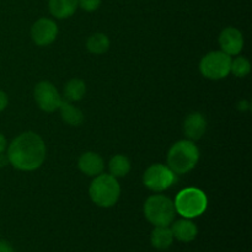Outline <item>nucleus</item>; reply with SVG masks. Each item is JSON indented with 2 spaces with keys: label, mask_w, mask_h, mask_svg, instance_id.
Segmentation results:
<instances>
[{
  "label": "nucleus",
  "mask_w": 252,
  "mask_h": 252,
  "mask_svg": "<svg viewBox=\"0 0 252 252\" xmlns=\"http://www.w3.org/2000/svg\"><path fill=\"white\" fill-rule=\"evenodd\" d=\"M101 5V0H78V6L88 12H93L97 10Z\"/></svg>",
  "instance_id": "21"
},
{
  "label": "nucleus",
  "mask_w": 252,
  "mask_h": 252,
  "mask_svg": "<svg viewBox=\"0 0 252 252\" xmlns=\"http://www.w3.org/2000/svg\"><path fill=\"white\" fill-rule=\"evenodd\" d=\"M33 96L38 107L44 112H54L62 102L58 90L49 81H39L34 86Z\"/></svg>",
  "instance_id": "8"
},
{
  "label": "nucleus",
  "mask_w": 252,
  "mask_h": 252,
  "mask_svg": "<svg viewBox=\"0 0 252 252\" xmlns=\"http://www.w3.org/2000/svg\"><path fill=\"white\" fill-rule=\"evenodd\" d=\"M5 149H6V139H5L4 135L0 133V155L4 153Z\"/></svg>",
  "instance_id": "24"
},
{
  "label": "nucleus",
  "mask_w": 252,
  "mask_h": 252,
  "mask_svg": "<svg viewBox=\"0 0 252 252\" xmlns=\"http://www.w3.org/2000/svg\"><path fill=\"white\" fill-rule=\"evenodd\" d=\"M144 216L154 226H169L176 216L174 202L162 194L150 196L144 203Z\"/></svg>",
  "instance_id": "5"
},
{
  "label": "nucleus",
  "mask_w": 252,
  "mask_h": 252,
  "mask_svg": "<svg viewBox=\"0 0 252 252\" xmlns=\"http://www.w3.org/2000/svg\"><path fill=\"white\" fill-rule=\"evenodd\" d=\"M207 129V121L204 116L199 112L189 113L184 123L185 135L189 140H199L204 135Z\"/></svg>",
  "instance_id": "11"
},
{
  "label": "nucleus",
  "mask_w": 252,
  "mask_h": 252,
  "mask_svg": "<svg viewBox=\"0 0 252 252\" xmlns=\"http://www.w3.org/2000/svg\"><path fill=\"white\" fill-rule=\"evenodd\" d=\"M58 36V26L56 22L47 17L37 20L31 29L32 41L39 47L49 46Z\"/></svg>",
  "instance_id": "9"
},
{
  "label": "nucleus",
  "mask_w": 252,
  "mask_h": 252,
  "mask_svg": "<svg viewBox=\"0 0 252 252\" xmlns=\"http://www.w3.org/2000/svg\"><path fill=\"white\" fill-rule=\"evenodd\" d=\"M175 211L184 218L192 219L202 216L208 207V199L202 189L189 187L179 192L174 202Z\"/></svg>",
  "instance_id": "4"
},
{
  "label": "nucleus",
  "mask_w": 252,
  "mask_h": 252,
  "mask_svg": "<svg viewBox=\"0 0 252 252\" xmlns=\"http://www.w3.org/2000/svg\"><path fill=\"white\" fill-rule=\"evenodd\" d=\"M110 175L113 177H125L130 171V161L126 155H115L108 164Z\"/></svg>",
  "instance_id": "18"
},
{
  "label": "nucleus",
  "mask_w": 252,
  "mask_h": 252,
  "mask_svg": "<svg viewBox=\"0 0 252 252\" xmlns=\"http://www.w3.org/2000/svg\"><path fill=\"white\" fill-rule=\"evenodd\" d=\"M9 100H7V95L2 90H0V112L6 108Z\"/></svg>",
  "instance_id": "22"
},
{
  "label": "nucleus",
  "mask_w": 252,
  "mask_h": 252,
  "mask_svg": "<svg viewBox=\"0 0 252 252\" xmlns=\"http://www.w3.org/2000/svg\"><path fill=\"white\" fill-rule=\"evenodd\" d=\"M49 11L57 19H68L75 14L78 0H49Z\"/></svg>",
  "instance_id": "14"
},
{
  "label": "nucleus",
  "mask_w": 252,
  "mask_h": 252,
  "mask_svg": "<svg viewBox=\"0 0 252 252\" xmlns=\"http://www.w3.org/2000/svg\"><path fill=\"white\" fill-rule=\"evenodd\" d=\"M86 48L94 54H103L110 48V39L105 33H94L86 41Z\"/></svg>",
  "instance_id": "19"
},
{
  "label": "nucleus",
  "mask_w": 252,
  "mask_h": 252,
  "mask_svg": "<svg viewBox=\"0 0 252 252\" xmlns=\"http://www.w3.org/2000/svg\"><path fill=\"white\" fill-rule=\"evenodd\" d=\"M170 229H171L174 239L181 243H191L197 238V234H198V228L196 224L187 218L176 220Z\"/></svg>",
  "instance_id": "13"
},
{
  "label": "nucleus",
  "mask_w": 252,
  "mask_h": 252,
  "mask_svg": "<svg viewBox=\"0 0 252 252\" xmlns=\"http://www.w3.org/2000/svg\"><path fill=\"white\" fill-rule=\"evenodd\" d=\"M219 44H220L221 52L228 56H236L243 51V33L235 27H226L219 36Z\"/></svg>",
  "instance_id": "10"
},
{
  "label": "nucleus",
  "mask_w": 252,
  "mask_h": 252,
  "mask_svg": "<svg viewBox=\"0 0 252 252\" xmlns=\"http://www.w3.org/2000/svg\"><path fill=\"white\" fill-rule=\"evenodd\" d=\"M86 93L85 81L81 79H71L64 86V97L69 102H76L84 97Z\"/></svg>",
  "instance_id": "17"
},
{
  "label": "nucleus",
  "mask_w": 252,
  "mask_h": 252,
  "mask_svg": "<svg viewBox=\"0 0 252 252\" xmlns=\"http://www.w3.org/2000/svg\"><path fill=\"white\" fill-rule=\"evenodd\" d=\"M0 252H15L14 248L7 241H0Z\"/></svg>",
  "instance_id": "23"
},
{
  "label": "nucleus",
  "mask_w": 252,
  "mask_h": 252,
  "mask_svg": "<svg viewBox=\"0 0 252 252\" xmlns=\"http://www.w3.org/2000/svg\"><path fill=\"white\" fill-rule=\"evenodd\" d=\"M59 110H61V116L63 121L69 126L78 127L84 122L83 112L78 107L71 105L69 101H62L59 105Z\"/></svg>",
  "instance_id": "16"
},
{
  "label": "nucleus",
  "mask_w": 252,
  "mask_h": 252,
  "mask_svg": "<svg viewBox=\"0 0 252 252\" xmlns=\"http://www.w3.org/2000/svg\"><path fill=\"white\" fill-rule=\"evenodd\" d=\"M231 57L221 51L209 52L201 59L199 71L202 75L211 80L224 79L230 74Z\"/></svg>",
  "instance_id": "6"
},
{
  "label": "nucleus",
  "mask_w": 252,
  "mask_h": 252,
  "mask_svg": "<svg viewBox=\"0 0 252 252\" xmlns=\"http://www.w3.org/2000/svg\"><path fill=\"white\" fill-rule=\"evenodd\" d=\"M90 198L101 208H110L117 203L121 194V186L112 175L100 174L95 176L89 189Z\"/></svg>",
  "instance_id": "3"
},
{
  "label": "nucleus",
  "mask_w": 252,
  "mask_h": 252,
  "mask_svg": "<svg viewBox=\"0 0 252 252\" xmlns=\"http://www.w3.org/2000/svg\"><path fill=\"white\" fill-rule=\"evenodd\" d=\"M199 160V150L192 140H179L167 153V166L177 175L191 171Z\"/></svg>",
  "instance_id": "2"
},
{
  "label": "nucleus",
  "mask_w": 252,
  "mask_h": 252,
  "mask_svg": "<svg viewBox=\"0 0 252 252\" xmlns=\"http://www.w3.org/2000/svg\"><path fill=\"white\" fill-rule=\"evenodd\" d=\"M46 159V144L37 133L25 132L15 138L7 148V160L21 171H33Z\"/></svg>",
  "instance_id": "1"
},
{
  "label": "nucleus",
  "mask_w": 252,
  "mask_h": 252,
  "mask_svg": "<svg viewBox=\"0 0 252 252\" xmlns=\"http://www.w3.org/2000/svg\"><path fill=\"white\" fill-rule=\"evenodd\" d=\"M78 166L83 174L88 176H97L102 174L105 164H103L102 158L97 153L88 152L81 155L78 161Z\"/></svg>",
  "instance_id": "12"
},
{
  "label": "nucleus",
  "mask_w": 252,
  "mask_h": 252,
  "mask_svg": "<svg viewBox=\"0 0 252 252\" xmlns=\"http://www.w3.org/2000/svg\"><path fill=\"white\" fill-rule=\"evenodd\" d=\"M250 70V62L246 58H244V57H238V58H235L234 61L231 59L230 73H233L235 76H238V78H245L246 75H249Z\"/></svg>",
  "instance_id": "20"
},
{
  "label": "nucleus",
  "mask_w": 252,
  "mask_h": 252,
  "mask_svg": "<svg viewBox=\"0 0 252 252\" xmlns=\"http://www.w3.org/2000/svg\"><path fill=\"white\" fill-rule=\"evenodd\" d=\"M145 187L153 192H162L176 182V174L161 164H154L147 169L143 176Z\"/></svg>",
  "instance_id": "7"
},
{
  "label": "nucleus",
  "mask_w": 252,
  "mask_h": 252,
  "mask_svg": "<svg viewBox=\"0 0 252 252\" xmlns=\"http://www.w3.org/2000/svg\"><path fill=\"white\" fill-rule=\"evenodd\" d=\"M150 243L157 250H167L174 243V235L169 226H155L150 235Z\"/></svg>",
  "instance_id": "15"
}]
</instances>
